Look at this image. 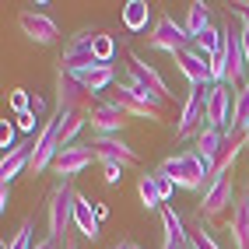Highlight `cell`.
Here are the masks:
<instances>
[{
  "label": "cell",
  "instance_id": "46",
  "mask_svg": "<svg viewBox=\"0 0 249 249\" xmlns=\"http://www.w3.org/2000/svg\"><path fill=\"white\" fill-rule=\"evenodd\" d=\"M63 249H77V246H74V242H71V239H67V242H63Z\"/></svg>",
  "mask_w": 249,
  "mask_h": 249
},
{
  "label": "cell",
  "instance_id": "2",
  "mask_svg": "<svg viewBox=\"0 0 249 249\" xmlns=\"http://www.w3.org/2000/svg\"><path fill=\"white\" fill-rule=\"evenodd\" d=\"M158 172L169 176L176 182V190H190V193L207 190V182H211V165L196 155V147L179 151V155H169V158L158 165Z\"/></svg>",
  "mask_w": 249,
  "mask_h": 249
},
{
  "label": "cell",
  "instance_id": "9",
  "mask_svg": "<svg viewBox=\"0 0 249 249\" xmlns=\"http://www.w3.org/2000/svg\"><path fill=\"white\" fill-rule=\"evenodd\" d=\"M60 155V141H56V120H46L42 130L32 141V165H28V176H42L46 169H53V161Z\"/></svg>",
  "mask_w": 249,
  "mask_h": 249
},
{
  "label": "cell",
  "instance_id": "19",
  "mask_svg": "<svg viewBox=\"0 0 249 249\" xmlns=\"http://www.w3.org/2000/svg\"><path fill=\"white\" fill-rule=\"evenodd\" d=\"M28 165H32V141L18 144L14 151L4 155V161H0V182H4V186H11V182L18 179V176L28 169Z\"/></svg>",
  "mask_w": 249,
  "mask_h": 249
},
{
  "label": "cell",
  "instance_id": "43",
  "mask_svg": "<svg viewBox=\"0 0 249 249\" xmlns=\"http://www.w3.org/2000/svg\"><path fill=\"white\" fill-rule=\"evenodd\" d=\"M95 214H98V221H106L109 218V207L106 204H95Z\"/></svg>",
  "mask_w": 249,
  "mask_h": 249
},
{
  "label": "cell",
  "instance_id": "8",
  "mask_svg": "<svg viewBox=\"0 0 249 249\" xmlns=\"http://www.w3.org/2000/svg\"><path fill=\"white\" fill-rule=\"evenodd\" d=\"M95 39H98V32H91V28H85V32H77V36H71V42L63 46V53H60V60H56V67H63L67 74H77V71H88V67H95Z\"/></svg>",
  "mask_w": 249,
  "mask_h": 249
},
{
  "label": "cell",
  "instance_id": "3",
  "mask_svg": "<svg viewBox=\"0 0 249 249\" xmlns=\"http://www.w3.org/2000/svg\"><path fill=\"white\" fill-rule=\"evenodd\" d=\"M74 207H77V190L67 179H60L46 196V231L60 246L67 242V228L74 225Z\"/></svg>",
  "mask_w": 249,
  "mask_h": 249
},
{
  "label": "cell",
  "instance_id": "41",
  "mask_svg": "<svg viewBox=\"0 0 249 249\" xmlns=\"http://www.w3.org/2000/svg\"><path fill=\"white\" fill-rule=\"evenodd\" d=\"M7 207H11V186H0V211L7 214Z\"/></svg>",
  "mask_w": 249,
  "mask_h": 249
},
{
  "label": "cell",
  "instance_id": "45",
  "mask_svg": "<svg viewBox=\"0 0 249 249\" xmlns=\"http://www.w3.org/2000/svg\"><path fill=\"white\" fill-rule=\"evenodd\" d=\"M112 249H130V242H116V246H112Z\"/></svg>",
  "mask_w": 249,
  "mask_h": 249
},
{
  "label": "cell",
  "instance_id": "26",
  "mask_svg": "<svg viewBox=\"0 0 249 249\" xmlns=\"http://www.w3.org/2000/svg\"><path fill=\"white\" fill-rule=\"evenodd\" d=\"M161 225H165V239H176L179 246H190V228L182 225V218L176 214V207H169V204L161 207Z\"/></svg>",
  "mask_w": 249,
  "mask_h": 249
},
{
  "label": "cell",
  "instance_id": "5",
  "mask_svg": "<svg viewBox=\"0 0 249 249\" xmlns=\"http://www.w3.org/2000/svg\"><path fill=\"white\" fill-rule=\"evenodd\" d=\"M235 179L231 176H221V179H211L207 190L200 196V204H196V214H200L204 221H221V218H231V207H235Z\"/></svg>",
  "mask_w": 249,
  "mask_h": 249
},
{
  "label": "cell",
  "instance_id": "39",
  "mask_svg": "<svg viewBox=\"0 0 249 249\" xmlns=\"http://www.w3.org/2000/svg\"><path fill=\"white\" fill-rule=\"evenodd\" d=\"M28 109L36 112V116H42V112H46V98H42V95H32V106H28Z\"/></svg>",
  "mask_w": 249,
  "mask_h": 249
},
{
  "label": "cell",
  "instance_id": "36",
  "mask_svg": "<svg viewBox=\"0 0 249 249\" xmlns=\"http://www.w3.org/2000/svg\"><path fill=\"white\" fill-rule=\"evenodd\" d=\"M0 144H4V155L7 151H14V147H18V144H14V126L4 120V130H0Z\"/></svg>",
  "mask_w": 249,
  "mask_h": 249
},
{
  "label": "cell",
  "instance_id": "21",
  "mask_svg": "<svg viewBox=\"0 0 249 249\" xmlns=\"http://www.w3.org/2000/svg\"><path fill=\"white\" fill-rule=\"evenodd\" d=\"M74 225H77V231H81L88 242H98V239H102V221H98L91 200H88V196H81V193H77V207H74Z\"/></svg>",
  "mask_w": 249,
  "mask_h": 249
},
{
  "label": "cell",
  "instance_id": "11",
  "mask_svg": "<svg viewBox=\"0 0 249 249\" xmlns=\"http://www.w3.org/2000/svg\"><path fill=\"white\" fill-rule=\"evenodd\" d=\"M91 151H95V161H102V165H120V169H137L141 165L137 151L123 137H95Z\"/></svg>",
  "mask_w": 249,
  "mask_h": 249
},
{
  "label": "cell",
  "instance_id": "34",
  "mask_svg": "<svg viewBox=\"0 0 249 249\" xmlns=\"http://www.w3.org/2000/svg\"><path fill=\"white\" fill-rule=\"evenodd\" d=\"M18 130H21V134H32V130H36V134H39V130H42V126H39V116L32 112V109L21 112V116H18Z\"/></svg>",
  "mask_w": 249,
  "mask_h": 249
},
{
  "label": "cell",
  "instance_id": "27",
  "mask_svg": "<svg viewBox=\"0 0 249 249\" xmlns=\"http://www.w3.org/2000/svg\"><path fill=\"white\" fill-rule=\"evenodd\" d=\"M246 130H249V81L235 91V120L225 134H246Z\"/></svg>",
  "mask_w": 249,
  "mask_h": 249
},
{
  "label": "cell",
  "instance_id": "24",
  "mask_svg": "<svg viewBox=\"0 0 249 249\" xmlns=\"http://www.w3.org/2000/svg\"><path fill=\"white\" fill-rule=\"evenodd\" d=\"M56 120V141H60V151L63 147H71V144H77V134L85 130V123H88V116H77V112H67V116H53Z\"/></svg>",
  "mask_w": 249,
  "mask_h": 249
},
{
  "label": "cell",
  "instance_id": "13",
  "mask_svg": "<svg viewBox=\"0 0 249 249\" xmlns=\"http://www.w3.org/2000/svg\"><path fill=\"white\" fill-rule=\"evenodd\" d=\"M176 71L186 77L190 88H211L214 85V77H211V56H204L196 46L176 56Z\"/></svg>",
  "mask_w": 249,
  "mask_h": 249
},
{
  "label": "cell",
  "instance_id": "14",
  "mask_svg": "<svg viewBox=\"0 0 249 249\" xmlns=\"http://www.w3.org/2000/svg\"><path fill=\"white\" fill-rule=\"evenodd\" d=\"M88 123L95 130V137H120L126 130V123H130V116L102 98V102H95V109L88 112Z\"/></svg>",
  "mask_w": 249,
  "mask_h": 249
},
{
  "label": "cell",
  "instance_id": "1",
  "mask_svg": "<svg viewBox=\"0 0 249 249\" xmlns=\"http://www.w3.org/2000/svg\"><path fill=\"white\" fill-rule=\"evenodd\" d=\"M106 102L123 109L126 116H137V120H151V123H161L165 120V109H169V98H158L151 91H144L141 85L126 81V85H112L106 95Z\"/></svg>",
  "mask_w": 249,
  "mask_h": 249
},
{
  "label": "cell",
  "instance_id": "22",
  "mask_svg": "<svg viewBox=\"0 0 249 249\" xmlns=\"http://www.w3.org/2000/svg\"><path fill=\"white\" fill-rule=\"evenodd\" d=\"M120 18H123V28L130 32V36H137V32H151V28H147V21H151V7H147L144 0H130V4H123Z\"/></svg>",
  "mask_w": 249,
  "mask_h": 249
},
{
  "label": "cell",
  "instance_id": "32",
  "mask_svg": "<svg viewBox=\"0 0 249 249\" xmlns=\"http://www.w3.org/2000/svg\"><path fill=\"white\" fill-rule=\"evenodd\" d=\"M116 46H120V42H116L112 36H102V32H98V39H95V60L98 63H112V56H116Z\"/></svg>",
  "mask_w": 249,
  "mask_h": 249
},
{
  "label": "cell",
  "instance_id": "23",
  "mask_svg": "<svg viewBox=\"0 0 249 249\" xmlns=\"http://www.w3.org/2000/svg\"><path fill=\"white\" fill-rule=\"evenodd\" d=\"M182 28H186V36H190L193 42L211 28V7L204 4V0H193V4L186 7V21H182Z\"/></svg>",
  "mask_w": 249,
  "mask_h": 249
},
{
  "label": "cell",
  "instance_id": "28",
  "mask_svg": "<svg viewBox=\"0 0 249 249\" xmlns=\"http://www.w3.org/2000/svg\"><path fill=\"white\" fill-rule=\"evenodd\" d=\"M221 144H225V134H221V130H204V134L200 137H196V155H200L207 165L214 161V158H218V151H221Z\"/></svg>",
  "mask_w": 249,
  "mask_h": 249
},
{
  "label": "cell",
  "instance_id": "15",
  "mask_svg": "<svg viewBox=\"0 0 249 249\" xmlns=\"http://www.w3.org/2000/svg\"><path fill=\"white\" fill-rule=\"evenodd\" d=\"M95 161V151H91V144H71V147H63V151L56 155V161H53V172L60 176V179H74V176H81L88 169V165Z\"/></svg>",
  "mask_w": 249,
  "mask_h": 249
},
{
  "label": "cell",
  "instance_id": "42",
  "mask_svg": "<svg viewBox=\"0 0 249 249\" xmlns=\"http://www.w3.org/2000/svg\"><path fill=\"white\" fill-rule=\"evenodd\" d=\"M36 249H60V242H56V239H49V235H46L42 242H36Z\"/></svg>",
  "mask_w": 249,
  "mask_h": 249
},
{
  "label": "cell",
  "instance_id": "33",
  "mask_svg": "<svg viewBox=\"0 0 249 249\" xmlns=\"http://www.w3.org/2000/svg\"><path fill=\"white\" fill-rule=\"evenodd\" d=\"M151 176H155V186H158V196H161V204H169V200H172V193H176V182H172L169 176H165V172H158V169H155Z\"/></svg>",
  "mask_w": 249,
  "mask_h": 249
},
{
  "label": "cell",
  "instance_id": "30",
  "mask_svg": "<svg viewBox=\"0 0 249 249\" xmlns=\"http://www.w3.org/2000/svg\"><path fill=\"white\" fill-rule=\"evenodd\" d=\"M221 42H225V32L211 25V28L204 32V36H200V39H196V42H193V46H196V49H200V53H204V56H214V53H218V49H221Z\"/></svg>",
  "mask_w": 249,
  "mask_h": 249
},
{
  "label": "cell",
  "instance_id": "29",
  "mask_svg": "<svg viewBox=\"0 0 249 249\" xmlns=\"http://www.w3.org/2000/svg\"><path fill=\"white\" fill-rule=\"evenodd\" d=\"M137 193H141V204H144L147 211L165 207L161 196H158V186H155V176H151V172H141V179H137Z\"/></svg>",
  "mask_w": 249,
  "mask_h": 249
},
{
  "label": "cell",
  "instance_id": "37",
  "mask_svg": "<svg viewBox=\"0 0 249 249\" xmlns=\"http://www.w3.org/2000/svg\"><path fill=\"white\" fill-rule=\"evenodd\" d=\"M102 169H106V182H109V186H120V179H123L126 169H120V165H102Z\"/></svg>",
  "mask_w": 249,
  "mask_h": 249
},
{
  "label": "cell",
  "instance_id": "47",
  "mask_svg": "<svg viewBox=\"0 0 249 249\" xmlns=\"http://www.w3.org/2000/svg\"><path fill=\"white\" fill-rule=\"evenodd\" d=\"M130 249H141V246H137V242H130Z\"/></svg>",
  "mask_w": 249,
  "mask_h": 249
},
{
  "label": "cell",
  "instance_id": "25",
  "mask_svg": "<svg viewBox=\"0 0 249 249\" xmlns=\"http://www.w3.org/2000/svg\"><path fill=\"white\" fill-rule=\"evenodd\" d=\"M190 246H193V249H225V246L218 242V231H214V225L204 221L200 214L190 221Z\"/></svg>",
  "mask_w": 249,
  "mask_h": 249
},
{
  "label": "cell",
  "instance_id": "38",
  "mask_svg": "<svg viewBox=\"0 0 249 249\" xmlns=\"http://www.w3.org/2000/svg\"><path fill=\"white\" fill-rule=\"evenodd\" d=\"M231 14H235L242 25H249V0H235V4H231Z\"/></svg>",
  "mask_w": 249,
  "mask_h": 249
},
{
  "label": "cell",
  "instance_id": "12",
  "mask_svg": "<svg viewBox=\"0 0 249 249\" xmlns=\"http://www.w3.org/2000/svg\"><path fill=\"white\" fill-rule=\"evenodd\" d=\"M18 25H21V32H25L36 46H53V42L60 39V25L49 18L46 11H39V7H36V11H32V7L21 11V14H18Z\"/></svg>",
  "mask_w": 249,
  "mask_h": 249
},
{
  "label": "cell",
  "instance_id": "6",
  "mask_svg": "<svg viewBox=\"0 0 249 249\" xmlns=\"http://www.w3.org/2000/svg\"><path fill=\"white\" fill-rule=\"evenodd\" d=\"M147 46L158 49V53H169L172 60L179 53H186V49H193V39L186 36V28H182V21H176L172 14H158L151 32H147Z\"/></svg>",
  "mask_w": 249,
  "mask_h": 249
},
{
  "label": "cell",
  "instance_id": "17",
  "mask_svg": "<svg viewBox=\"0 0 249 249\" xmlns=\"http://www.w3.org/2000/svg\"><path fill=\"white\" fill-rule=\"evenodd\" d=\"M225 39H228V77H225V85L235 91V88H242L246 81H249V60H246V53H242L239 32L225 28Z\"/></svg>",
  "mask_w": 249,
  "mask_h": 249
},
{
  "label": "cell",
  "instance_id": "48",
  "mask_svg": "<svg viewBox=\"0 0 249 249\" xmlns=\"http://www.w3.org/2000/svg\"><path fill=\"white\" fill-rule=\"evenodd\" d=\"M242 137H246V144H249V130H246V134H242Z\"/></svg>",
  "mask_w": 249,
  "mask_h": 249
},
{
  "label": "cell",
  "instance_id": "44",
  "mask_svg": "<svg viewBox=\"0 0 249 249\" xmlns=\"http://www.w3.org/2000/svg\"><path fill=\"white\" fill-rule=\"evenodd\" d=\"M161 249H190V246H179L176 239H165V242H161Z\"/></svg>",
  "mask_w": 249,
  "mask_h": 249
},
{
  "label": "cell",
  "instance_id": "18",
  "mask_svg": "<svg viewBox=\"0 0 249 249\" xmlns=\"http://www.w3.org/2000/svg\"><path fill=\"white\" fill-rule=\"evenodd\" d=\"M246 137L242 134H225V144H221V151H218V158L211 161V179H221V176H228L231 172V165H235V158L246 151Z\"/></svg>",
  "mask_w": 249,
  "mask_h": 249
},
{
  "label": "cell",
  "instance_id": "10",
  "mask_svg": "<svg viewBox=\"0 0 249 249\" xmlns=\"http://www.w3.org/2000/svg\"><path fill=\"white\" fill-rule=\"evenodd\" d=\"M231 120H235V91L228 85H211L207 88V126L225 134Z\"/></svg>",
  "mask_w": 249,
  "mask_h": 249
},
{
  "label": "cell",
  "instance_id": "4",
  "mask_svg": "<svg viewBox=\"0 0 249 249\" xmlns=\"http://www.w3.org/2000/svg\"><path fill=\"white\" fill-rule=\"evenodd\" d=\"M53 106H56V116H67V112H77V116H88L95 106H91V91L81 85L74 74H67L63 67L53 71Z\"/></svg>",
  "mask_w": 249,
  "mask_h": 249
},
{
  "label": "cell",
  "instance_id": "35",
  "mask_svg": "<svg viewBox=\"0 0 249 249\" xmlns=\"http://www.w3.org/2000/svg\"><path fill=\"white\" fill-rule=\"evenodd\" d=\"M11 106H14V112H28V106H32V95L28 91H11Z\"/></svg>",
  "mask_w": 249,
  "mask_h": 249
},
{
  "label": "cell",
  "instance_id": "16",
  "mask_svg": "<svg viewBox=\"0 0 249 249\" xmlns=\"http://www.w3.org/2000/svg\"><path fill=\"white\" fill-rule=\"evenodd\" d=\"M126 71H130V81L141 85L144 91H151V95H158V98H172L169 85H165V77L151 67V63H144L137 53H126Z\"/></svg>",
  "mask_w": 249,
  "mask_h": 249
},
{
  "label": "cell",
  "instance_id": "40",
  "mask_svg": "<svg viewBox=\"0 0 249 249\" xmlns=\"http://www.w3.org/2000/svg\"><path fill=\"white\" fill-rule=\"evenodd\" d=\"M239 42H242V53H246V60H249V25L239 28Z\"/></svg>",
  "mask_w": 249,
  "mask_h": 249
},
{
  "label": "cell",
  "instance_id": "31",
  "mask_svg": "<svg viewBox=\"0 0 249 249\" xmlns=\"http://www.w3.org/2000/svg\"><path fill=\"white\" fill-rule=\"evenodd\" d=\"M4 249H36V246H32V218L21 221V228L4 242Z\"/></svg>",
  "mask_w": 249,
  "mask_h": 249
},
{
  "label": "cell",
  "instance_id": "20",
  "mask_svg": "<svg viewBox=\"0 0 249 249\" xmlns=\"http://www.w3.org/2000/svg\"><path fill=\"white\" fill-rule=\"evenodd\" d=\"M74 77H77L91 95H106V91L116 85V67H112V63H95V67H88V71H77Z\"/></svg>",
  "mask_w": 249,
  "mask_h": 249
},
{
  "label": "cell",
  "instance_id": "7",
  "mask_svg": "<svg viewBox=\"0 0 249 249\" xmlns=\"http://www.w3.org/2000/svg\"><path fill=\"white\" fill-rule=\"evenodd\" d=\"M207 130V88H190L186 102L179 109V123H176V137L186 141V137H200Z\"/></svg>",
  "mask_w": 249,
  "mask_h": 249
}]
</instances>
